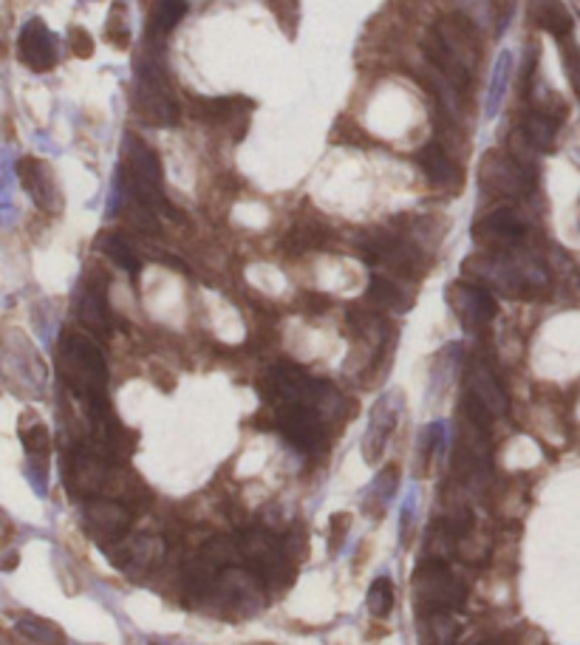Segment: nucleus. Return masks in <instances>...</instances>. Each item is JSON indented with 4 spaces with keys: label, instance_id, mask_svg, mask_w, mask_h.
I'll return each instance as SVG.
<instances>
[{
    "label": "nucleus",
    "instance_id": "obj_27",
    "mask_svg": "<svg viewBox=\"0 0 580 645\" xmlns=\"http://www.w3.org/2000/svg\"><path fill=\"white\" fill-rule=\"evenodd\" d=\"M23 445H26L31 459H35V456H49V430H46L43 425H35V428H29L23 433Z\"/></svg>",
    "mask_w": 580,
    "mask_h": 645
},
{
    "label": "nucleus",
    "instance_id": "obj_26",
    "mask_svg": "<svg viewBox=\"0 0 580 645\" xmlns=\"http://www.w3.org/2000/svg\"><path fill=\"white\" fill-rule=\"evenodd\" d=\"M458 15L467 17L476 29H488L493 21V0H456Z\"/></svg>",
    "mask_w": 580,
    "mask_h": 645
},
{
    "label": "nucleus",
    "instance_id": "obj_22",
    "mask_svg": "<svg viewBox=\"0 0 580 645\" xmlns=\"http://www.w3.org/2000/svg\"><path fill=\"white\" fill-rule=\"evenodd\" d=\"M100 250L105 252L108 258L114 261L119 269H125L128 275H134L137 278L139 269H142V261L137 258V252H134V246L125 241L119 232H102L100 236Z\"/></svg>",
    "mask_w": 580,
    "mask_h": 645
},
{
    "label": "nucleus",
    "instance_id": "obj_25",
    "mask_svg": "<svg viewBox=\"0 0 580 645\" xmlns=\"http://www.w3.org/2000/svg\"><path fill=\"white\" fill-rule=\"evenodd\" d=\"M368 292H371L374 301L380 303V306H386V308H396V312H405V308L411 306L408 294L402 292V289L396 287L394 280L382 278V275H374L371 289H368Z\"/></svg>",
    "mask_w": 580,
    "mask_h": 645
},
{
    "label": "nucleus",
    "instance_id": "obj_20",
    "mask_svg": "<svg viewBox=\"0 0 580 645\" xmlns=\"http://www.w3.org/2000/svg\"><path fill=\"white\" fill-rule=\"evenodd\" d=\"M509 77H513V51H502L499 60H495L493 77H490V88H488V100H484V116L493 119L499 114V108L504 102V93H507Z\"/></svg>",
    "mask_w": 580,
    "mask_h": 645
},
{
    "label": "nucleus",
    "instance_id": "obj_8",
    "mask_svg": "<svg viewBox=\"0 0 580 645\" xmlns=\"http://www.w3.org/2000/svg\"><path fill=\"white\" fill-rule=\"evenodd\" d=\"M130 509L119 502H111V498H88L86 507H83V523H86L88 535L93 541H100L102 546L108 544H119L125 541L130 530Z\"/></svg>",
    "mask_w": 580,
    "mask_h": 645
},
{
    "label": "nucleus",
    "instance_id": "obj_6",
    "mask_svg": "<svg viewBox=\"0 0 580 645\" xmlns=\"http://www.w3.org/2000/svg\"><path fill=\"white\" fill-rule=\"evenodd\" d=\"M481 187L490 195H507V199H518L535 190V167L518 162L513 153L490 151L484 153V162L479 167Z\"/></svg>",
    "mask_w": 580,
    "mask_h": 645
},
{
    "label": "nucleus",
    "instance_id": "obj_29",
    "mask_svg": "<svg viewBox=\"0 0 580 645\" xmlns=\"http://www.w3.org/2000/svg\"><path fill=\"white\" fill-rule=\"evenodd\" d=\"M123 15H125V7L123 3H116V9L111 12V23H108V35L114 37V43L119 46V49H125L130 40V31H128V26H125Z\"/></svg>",
    "mask_w": 580,
    "mask_h": 645
},
{
    "label": "nucleus",
    "instance_id": "obj_4",
    "mask_svg": "<svg viewBox=\"0 0 580 645\" xmlns=\"http://www.w3.org/2000/svg\"><path fill=\"white\" fill-rule=\"evenodd\" d=\"M134 105L144 123L151 125H173L179 119V105L173 100L171 86H167L165 68L159 63L153 51H142L134 63Z\"/></svg>",
    "mask_w": 580,
    "mask_h": 645
},
{
    "label": "nucleus",
    "instance_id": "obj_12",
    "mask_svg": "<svg viewBox=\"0 0 580 645\" xmlns=\"http://www.w3.org/2000/svg\"><path fill=\"white\" fill-rule=\"evenodd\" d=\"M447 303H451L458 322H462L467 331L484 329L495 317L493 294H490L488 289L465 283V280H458V283H453V287L447 289Z\"/></svg>",
    "mask_w": 580,
    "mask_h": 645
},
{
    "label": "nucleus",
    "instance_id": "obj_15",
    "mask_svg": "<svg viewBox=\"0 0 580 645\" xmlns=\"http://www.w3.org/2000/svg\"><path fill=\"white\" fill-rule=\"evenodd\" d=\"M17 173H21V185L26 187V193L31 195L37 207L46 210V213H58L63 207V195H60V187L54 181V173L46 162L35 156H23L17 162Z\"/></svg>",
    "mask_w": 580,
    "mask_h": 645
},
{
    "label": "nucleus",
    "instance_id": "obj_18",
    "mask_svg": "<svg viewBox=\"0 0 580 645\" xmlns=\"http://www.w3.org/2000/svg\"><path fill=\"white\" fill-rule=\"evenodd\" d=\"M530 17L535 21V26H541L552 37H558V40H566L572 35V15H569V9L560 0H532Z\"/></svg>",
    "mask_w": 580,
    "mask_h": 645
},
{
    "label": "nucleus",
    "instance_id": "obj_1",
    "mask_svg": "<svg viewBox=\"0 0 580 645\" xmlns=\"http://www.w3.org/2000/svg\"><path fill=\"white\" fill-rule=\"evenodd\" d=\"M58 368L63 382L79 402H86L91 422L108 419V366L100 345L83 334H65L58 349Z\"/></svg>",
    "mask_w": 580,
    "mask_h": 645
},
{
    "label": "nucleus",
    "instance_id": "obj_28",
    "mask_svg": "<svg viewBox=\"0 0 580 645\" xmlns=\"http://www.w3.org/2000/svg\"><path fill=\"white\" fill-rule=\"evenodd\" d=\"M396 488H400V467L396 465L386 467V470L377 476V481H374V493L380 495L382 502H388V498L396 493Z\"/></svg>",
    "mask_w": 580,
    "mask_h": 645
},
{
    "label": "nucleus",
    "instance_id": "obj_21",
    "mask_svg": "<svg viewBox=\"0 0 580 645\" xmlns=\"http://www.w3.org/2000/svg\"><path fill=\"white\" fill-rule=\"evenodd\" d=\"M15 629L21 631L23 637L31 640L37 645H65V634L58 623H51V620H43V617L35 615H23L17 617Z\"/></svg>",
    "mask_w": 580,
    "mask_h": 645
},
{
    "label": "nucleus",
    "instance_id": "obj_17",
    "mask_svg": "<svg viewBox=\"0 0 580 645\" xmlns=\"http://www.w3.org/2000/svg\"><path fill=\"white\" fill-rule=\"evenodd\" d=\"M79 322L88 331H93V334H100V338L111 331V308H108L105 298V280H91L83 289V298H79Z\"/></svg>",
    "mask_w": 580,
    "mask_h": 645
},
{
    "label": "nucleus",
    "instance_id": "obj_16",
    "mask_svg": "<svg viewBox=\"0 0 580 645\" xmlns=\"http://www.w3.org/2000/svg\"><path fill=\"white\" fill-rule=\"evenodd\" d=\"M416 162H419L423 173L428 176V181H433V185L451 187V190L453 187H462L465 173H462V167L447 156V151H444L442 144L437 142L425 144L423 151L416 153Z\"/></svg>",
    "mask_w": 580,
    "mask_h": 645
},
{
    "label": "nucleus",
    "instance_id": "obj_11",
    "mask_svg": "<svg viewBox=\"0 0 580 645\" xmlns=\"http://www.w3.org/2000/svg\"><path fill=\"white\" fill-rule=\"evenodd\" d=\"M467 402L476 405L488 419L507 416L509 410L507 391L502 388V382H499V377L493 374V368H490L488 363H481V359L470 363V368H467Z\"/></svg>",
    "mask_w": 580,
    "mask_h": 645
},
{
    "label": "nucleus",
    "instance_id": "obj_31",
    "mask_svg": "<svg viewBox=\"0 0 580 645\" xmlns=\"http://www.w3.org/2000/svg\"><path fill=\"white\" fill-rule=\"evenodd\" d=\"M575 12H578V15H580V0H575Z\"/></svg>",
    "mask_w": 580,
    "mask_h": 645
},
{
    "label": "nucleus",
    "instance_id": "obj_5",
    "mask_svg": "<svg viewBox=\"0 0 580 645\" xmlns=\"http://www.w3.org/2000/svg\"><path fill=\"white\" fill-rule=\"evenodd\" d=\"M470 589L444 567L442 560H425L414 572V600L428 615H453L465 609Z\"/></svg>",
    "mask_w": 580,
    "mask_h": 645
},
{
    "label": "nucleus",
    "instance_id": "obj_3",
    "mask_svg": "<svg viewBox=\"0 0 580 645\" xmlns=\"http://www.w3.org/2000/svg\"><path fill=\"white\" fill-rule=\"evenodd\" d=\"M467 273L499 289L502 294L518 298L527 292H541L550 283V273L541 261L513 252H493L490 258H470Z\"/></svg>",
    "mask_w": 580,
    "mask_h": 645
},
{
    "label": "nucleus",
    "instance_id": "obj_19",
    "mask_svg": "<svg viewBox=\"0 0 580 645\" xmlns=\"http://www.w3.org/2000/svg\"><path fill=\"white\" fill-rule=\"evenodd\" d=\"M518 130H521L524 137H527V142H530L538 153H544V151H552V148H555V137H558V119L538 108L535 114H530L527 119H524V125Z\"/></svg>",
    "mask_w": 580,
    "mask_h": 645
},
{
    "label": "nucleus",
    "instance_id": "obj_9",
    "mask_svg": "<svg viewBox=\"0 0 580 645\" xmlns=\"http://www.w3.org/2000/svg\"><path fill=\"white\" fill-rule=\"evenodd\" d=\"M524 236H527V224L521 222V215L516 210L509 207L493 210L474 224V238L481 246H488L490 252L518 250Z\"/></svg>",
    "mask_w": 580,
    "mask_h": 645
},
{
    "label": "nucleus",
    "instance_id": "obj_23",
    "mask_svg": "<svg viewBox=\"0 0 580 645\" xmlns=\"http://www.w3.org/2000/svg\"><path fill=\"white\" fill-rule=\"evenodd\" d=\"M185 15H187V0H156L151 15L153 35H167V31L179 26V21Z\"/></svg>",
    "mask_w": 580,
    "mask_h": 645
},
{
    "label": "nucleus",
    "instance_id": "obj_2",
    "mask_svg": "<svg viewBox=\"0 0 580 645\" xmlns=\"http://www.w3.org/2000/svg\"><path fill=\"white\" fill-rule=\"evenodd\" d=\"M125 165H123V179H119V187L125 190L130 204L137 207H144L148 213H171V204L165 199V190H162V162H159L156 151L148 148L139 137L130 134L125 139Z\"/></svg>",
    "mask_w": 580,
    "mask_h": 645
},
{
    "label": "nucleus",
    "instance_id": "obj_24",
    "mask_svg": "<svg viewBox=\"0 0 580 645\" xmlns=\"http://www.w3.org/2000/svg\"><path fill=\"white\" fill-rule=\"evenodd\" d=\"M394 581L388 578V574H380L377 581L368 586V595H366V606L368 611H371L374 617H388L391 615V609H394Z\"/></svg>",
    "mask_w": 580,
    "mask_h": 645
},
{
    "label": "nucleus",
    "instance_id": "obj_14",
    "mask_svg": "<svg viewBox=\"0 0 580 645\" xmlns=\"http://www.w3.org/2000/svg\"><path fill=\"white\" fill-rule=\"evenodd\" d=\"M400 394L380 396L377 405H374L371 416H368L366 437H363V456H366L368 465H377V461H380L388 439H391V433H394L396 428V419H400Z\"/></svg>",
    "mask_w": 580,
    "mask_h": 645
},
{
    "label": "nucleus",
    "instance_id": "obj_10",
    "mask_svg": "<svg viewBox=\"0 0 580 645\" xmlns=\"http://www.w3.org/2000/svg\"><path fill=\"white\" fill-rule=\"evenodd\" d=\"M238 553L247 560V567L255 574H261L264 581L287 572V553H283V546L278 544V538H273L269 532H241V535H238Z\"/></svg>",
    "mask_w": 580,
    "mask_h": 645
},
{
    "label": "nucleus",
    "instance_id": "obj_13",
    "mask_svg": "<svg viewBox=\"0 0 580 645\" xmlns=\"http://www.w3.org/2000/svg\"><path fill=\"white\" fill-rule=\"evenodd\" d=\"M17 58L31 72H51L58 63V37L51 35L40 17L26 21V26L17 35Z\"/></svg>",
    "mask_w": 580,
    "mask_h": 645
},
{
    "label": "nucleus",
    "instance_id": "obj_30",
    "mask_svg": "<svg viewBox=\"0 0 580 645\" xmlns=\"http://www.w3.org/2000/svg\"><path fill=\"white\" fill-rule=\"evenodd\" d=\"M68 43H72V51L77 58L88 60L93 54V40L86 29H72L68 31Z\"/></svg>",
    "mask_w": 580,
    "mask_h": 645
},
{
    "label": "nucleus",
    "instance_id": "obj_7",
    "mask_svg": "<svg viewBox=\"0 0 580 645\" xmlns=\"http://www.w3.org/2000/svg\"><path fill=\"white\" fill-rule=\"evenodd\" d=\"M275 428L301 453H317L326 445L323 414L303 402H275Z\"/></svg>",
    "mask_w": 580,
    "mask_h": 645
}]
</instances>
